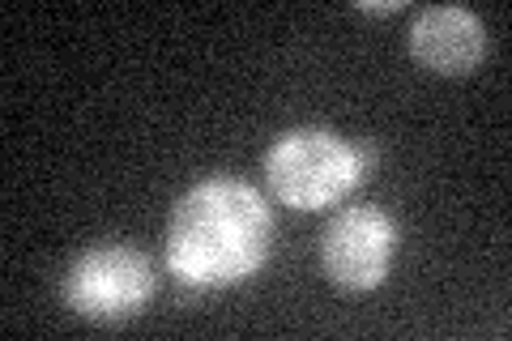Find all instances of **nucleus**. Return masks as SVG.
<instances>
[{
    "instance_id": "6",
    "label": "nucleus",
    "mask_w": 512,
    "mask_h": 341,
    "mask_svg": "<svg viewBox=\"0 0 512 341\" xmlns=\"http://www.w3.org/2000/svg\"><path fill=\"white\" fill-rule=\"evenodd\" d=\"M359 13H372V18H393L397 9H402V0H380V5H372V0H355Z\"/></svg>"
},
{
    "instance_id": "5",
    "label": "nucleus",
    "mask_w": 512,
    "mask_h": 341,
    "mask_svg": "<svg viewBox=\"0 0 512 341\" xmlns=\"http://www.w3.org/2000/svg\"><path fill=\"white\" fill-rule=\"evenodd\" d=\"M410 60L436 77H470L487 56V30L474 9L431 5L419 9L406 30Z\"/></svg>"
},
{
    "instance_id": "1",
    "label": "nucleus",
    "mask_w": 512,
    "mask_h": 341,
    "mask_svg": "<svg viewBox=\"0 0 512 341\" xmlns=\"http://www.w3.org/2000/svg\"><path fill=\"white\" fill-rule=\"evenodd\" d=\"M274 214L256 184L210 175L171 205L163 261L188 290H227L248 282L269 261Z\"/></svg>"
},
{
    "instance_id": "2",
    "label": "nucleus",
    "mask_w": 512,
    "mask_h": 341,
    "mask_svg": "<svg viewBox=\"0 0 512 341\" xmlns=\"http://www.w3.org/2000/svg\"><path fill=\"white\" fill-rule=\"evenodd\" d=\"M261 171L269 192L286 209L316 214V209L346 201L367 180V150L333 128H286L265 150Z\"/></svg>"
},
{
    "instance_id": "3",
    "label": "nucleus",
    "mask_w": 512,
    "mask_h": 341,
    "mask_svg": "<svg viewBox=\"0 0 512 341\" xmlns=\"http://www.w3.org/2000/svg\"><path fill=\"white\" fill-rule=\"evenodd\" d=\"M158 290V273L146 252H137L133 243H99L73 256V265L64 269L60 295L73 316L90 324H124L146 312V303Z\"/></svg>"
},
{
    "instance_id": "4",
    "label": "nucleus",
    "mask_w": 512,
    "mask_h": 341,
    "mask_svg": "<svg viewBox=\"0 0 512 341\" xmlns=\"http://www.w3.org/2000/svg\"><path fill=\"white\" fill-rule=\"evenodd\" d=\"M397 243L402 231L380 205H346L320 231V269L338 290L367 295L389 278Z\"/></svg>"
}]
</instances>
